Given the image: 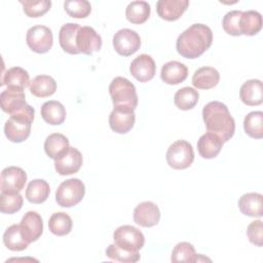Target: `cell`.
Listing matches in <instances>:
<instances>
[{"label":"cell","instance_id":"cell-19","mask_svg":"<svg viewBox=\"0 0 263 263\" xmlns=\"http://www.w3.org/2000/svg\"><path fill=\"white\" fill-rule=\"evenodd\" d=\"M239 98L241 102L248 106H258L263 102L262 82L259 79H251L246 81L239 89Z\"/></svg>","mask_w":263,"mask_h":263},{"label":"cell","instance_id":"cell-34","mask_svg":"<svg viewBox=\"0 0 263 263\" xmlns=\"http://www.w3.org/2000/svg\"><path fill=\"white\" fill-rule=\"evenodd\" d=\"M199 99L198 91L193 87H183L174 96L175 105L181 110H190L195 107Z\"/></svg>","mask_w":263,"mask_h":263},{"label":"cell","instance_id":"cell-11","mask_svg":"<svg viewBox=\"0 0 263 263\" xmlns=\"http://www.w3.org/2000/svg\"><path fill=\"white\" fill-rule=\"evenodd\" d=\"M27 182V174L18 166L5 167L1 173V192L20 193Z\"/></svg>","mask_w":263,"mask_h":263},{"label":"cell","instance_id":"cell-18","mask_svg":"<svg viewBox=\"0 0 263 263\" xmlns=\"http://www.w3.org/2000/svg\"><path fill=\"white\" fill-rule=\"evenodd\" d=\"M188 5V0H159L156 2V11L161 18L173 22L185 12Z\"/></svg>","mask_w":263,"mask_h":263},{"label":"cell","instance_id":"cell-6","mask_svg":"<svg viewBox=\"0 0 263 263\" xmlns=\"http://www.w3.org/2000/svg\"><path fill=\"white\" fill-rule=\"evenodd\" d=\"M165 157L171 167L175 170L187 168L194 160L192 145L185 140H178L168 147Z\"/></svg>","mask_w":263,"mask_h":263},{"label":"cell","instance_id":"cell-27","mask_svg":"<svg viewBox=\"0 0 263 263\" xmlns=\"http://www.w3.org/2000/svg\"><path fill=\"white\" fill-rule=\"evenodd\" d=\"M30 91L37 98H46L57 90L55 80L48 75H38L30 82Z\"/></svg>","mask_w":263,"mask_h":263},{"label":"cell","instance_id":"cell-12","mask_svg":"<svg viewBox=\"0 0 263 263\" xmlns=\"http://www.w3.org/2000/svg\"><path fill=\"white\" fill-rule=\"evenodd\" d=\"M130 74L140 82L151 80L156 72L154 60L146 53L140 54L134 59L129 67Z\"/></svg>","mask_w":263,"mask_h":263},{"label":"cell","instance_id":"cell-14","mask_svg":"<svg viewBox=\"0 0 263 263\" xmlns=\"http://www.w3.org/2000/svg\"><path fill=\"white\" fill-rule=\"evenodd\" d=\"M82 161L80 151L74 147H70L64 155L54 160V167L58 174L68 176L77 173L82 165Z\"/></svg>","mask_w":263,"mask_h":263},{"label":"cell","instance_id":"cell-15","mask_svg":"<svg viewBox=\"0 0 263 263\" xmlns=\"http://www.w3.org/2000/svg\"><path fill=\"white\" fill-rule=\"evenodd\" d=\"M160 220V211L152 201L139 203L134 210V221L142 227H152Z\"/></svg>","mask_w":263,"mask_h":263},{"label":"cell","instance_id":"cell-25","mask_svg":"<svg viewBox=\"0 0 263 263\" xmlns=\"http://www.w3.org/2000/svg\"><path fill=\"white\" fill-rule=\"evenodd\" d=\"M69 148L70 146L68 138L59 133H53L49 135L44 142L45 153L47 154V156L54 160L64 155Z\"/></svg>","mask_w":263,"mask_h":263},{"label":"cell","instance_id":"cell-8","mask_svg":"<svg viewBox=\"0 0 263 263\" xmlns=\"http://www.w3.org/2000/svg\"><path fill=\"white\" fill-rule=\"evenodd\" d=\"M26 41L33 51L37 53H45L52 46V32L46 26H33L27 32Z\"/></svg>","mask_w":263,"mask_h":263},{"label":"cell","instance_id":"cell-40","mask_svg":"<svg viewBox=\"0 0 263 263\" xmlns=\"http://www.w3.org/2000/svg\"><path fill=\"white\" fill-rule=\"evenodd\" d=\"M23 196L20 193H4L0 195V210L4 214H13L23 206Z\"/></svg>","mask_w":263,"mask_h":263},{"label":"cell","instance_id":"cell-20","mask_svg":"<svg viewBox=\"0 0 263 263\" xmlns=\"http://www.w3.org/2000/svg\"><path fill=\"white\" fill-rule=\"evenodd\" d=\"M188 76L187 67L180 62L171 61L165 63L160 72V77L163 82L175 85L183 82Z\"/></svg>","mask_w":263,"mask_h":263},{"label":"cell","instance_id":"cell-4","mask_svg":"<svg viewBox=\"0 0 263 263\" xmlns=\"http://www.w3.org/2000/svg\"><path fill=\"white\" fill-rule=\"evenodd\" d=\"M109 93L113 105L125 106L134 110L138 106V95L135 85L124 77H115L109 85Z\"/></svg>","mask_w":263,"mask_h":263},{"label":"cell","instance_id":"cell-29","mask_svg":"<svg viewBox=\"0 0 263 263\" xmlns=\"http://www.w3.org/2000/svg\"><path fill=\"white\" fill-rule=\"evenodd\" d=\"M50 192L49 185L42 179H35L31 181L26 189V198L32 203L44 202Z\"/></svg>","mask_w":263,"mask_h":263},{"label":"cell","instance_id":"cell-16","mask_svg":"<svg viewBox=\"0 0 263 263\" xmlns=\"http://www.w3.org/2000/svg\"><path fill=\"white\" fill-rule=\"evenodd\" d=\"M21 231L25 239L31 243L36 241L43 232V222L37 212H27L21 221Z\"/></svg>","mask_w":263,"mask_h":263},{"label":"cell","instance_id":"cell-28","mask_svg":"<svg viewBox=\"0 0 263 263\" xmlns=\"http://www.w3.org/2000/svg\"><path fill=\"white\" fill-rule=\"evenodd\" d=\"M29 73L21 67H12L8 69L2 77L1 85H7V87H18L25 89L30 85Z\"/></svg>","mask_w":263,"mask_h":263},{"label":"cell","instance_id":"cell-3","mask_svg":"<svg viewBox=\"0 0 263 263\" xmlns=\"http://www.w3.org/2000/svg\"><path fill=\"white\" fill-rule=\"evenodd\" d=\"M34 113V108L27 105L20 111L11 114L4 125L6 138L13 143H21L27 140L31 133Z\"/></svg>","mask_w":263,"mask_h":263},{"label":"cell","instance_id":"cell-1","mask_svg":"<svg viewBox=\"0 0 263 263\" xmlns=\"http://www.w3.org/2000/svg\"><path fill=\"white\" fill-rule=\"evenodd\" d=\"M213 41V32L203 24H193L178 37L177 51L186 59H196L210 48Z\"/></svg>","mask_w":263,"mask_h":263},{"label":"cell","instance_id":"cell-36","mask_svg":"<svg viewBox=\"0 0 263 263\" xmlns=\"http://www.w3.org/2000/svg\"><path fill=\"white\" fill-rule=\"evenodd\" d=\"M172 262H196L198 261V256L195 254L194 247L187 242L182 241L175 246L172 253Z\"/></svg>","mask_w":263,"mask_h":263},{"label":"cell","instance_id":"cell-7","mask_svg":"<svg viewBox=\"0 0 263 263\" xmlns=\"http://www.w3.org/2000/svg\"><path fill=\"white\" fill-rule=\"evenodd\" d=\"M113 239L114 243L119 248L134 252H139L145 243L143 233L138 228L130 225L118 227L113 233Z\"/></svg>","mask_w":263,"mask_h":263},{"label":"cell","instance_id":"cell-10","mask_svg":"<svg viewBox=\"0 0 263 263\" xmlns=\"http://www.w3.org/2000/svg\"><path fill=\"white\" fill-rule=\"evenodd\" d=\"M135 110L125 106H115L109 116L110 127L117 134L129 132L135 124Z\"/></svg>","mask_w":263,"mask_h":263},{"label":"cell","instance_id":"cell-30","mask_svg":"<svg viewBox=\"0 0 263 263\" xmlns=\"http://www.w3.org/2000/svg\"><path fill=\"white\" fill-rule=\"evenodd\" d=\"M151 8L146 1H133L125 9V16L128 22L136 25L145 23L150 16Z\"/></svg>","mask_w":263,"mask_h":263},{"label":"cell","instance_id":"cell-41","mask_svg":"<svg viewBox=\"0 0 263 263\" xmlns=\"http://www.w3.org/2000/svg\"><path fill=\"white\" fill-rule=\"evenodd\" d=\"M242 11L231 10L227 12L222 21L224 31L232 36H240V16Z\"/></svg>","mask_w":263,"mask_h":263},{"label":"cell","instance_id":"cell-32","mask_svg":"<svg viewBox=\"0 0 263 263\" xmlns=\"http://www.w3.org/2000/svg\"><path fill=\"white\" fill-rule=\"evenodd\" d=\"M3 242L10 251H23L29 246V242L22 234L21 226L17 224H13L5 230L3 234Z\"/></svg>","mask_w":263,"mask_h":263},{"label":"cell","instance_id":"cell-37","mask_svg":"<svg viewBox=\"0 0 263 263\" xmlns=\"http://www.w3.org/2000/svg\"><path fill=\"white\" fill-rule=\"evenodd\" d=\"M106 256L117 262H126L134 263L140 260L139 252L127 251L119 248L117 245L112 243L106 249Z\"/></svg>","mask_w":263,"mask_h":263},{"label":"cell","instance_id":"cell-21","mask_svg":"<svg viewBox=\"0 0 263 263\" xmlns=\"http://www.w3.org/2000/svg\"><path fill=\"white\" fill-rule=\"evenodd\" d=\"M80 28L78 24L74 23H67L62 26L59 33V42L64 51L70 54L80 53L76 44V37Z\"/></svg>","mask_w":263,"mask_h":263},{"label":"cell","instance_id":"cell-33","mask_svg":"<svg viewBox=\"0 0 263 263\" xmlns=\"http://www.w3.org/2000/svg\"><path fill=\"white\" fill-rule=\"evenodd\" d=\"M243 129L248 136L254 139L263 138V112L252 111L243 120Z\"/></svg>","mask_w":263,"mask_h":263},{"label":"cell","instance_id":"cell-39","mask_svg":"<svg viewBox=\"0 0 263 263\" xmlns=\"http://www.w3.org/2000/svg\"><path fill=\"white\" fill-rule=\"evenodd\" d=\"M20 3L24 7V12L30 17H39L45 14L51 6L49 0H20Z\"/></svg>","mask_w":263,"mask_h":263},{"label":"cell","instance_id":"cell-31","mask_svg":"<svg viewBox=\"0 0 263 263\" xmlns=\"http://www.w3.org/2000/svg\"><path fill=\"white\" fill-rule=\"evenodd\" d=\"M262 29V16L256 10L242 11L240 16V33L241 35L254 36Z\"/></svg>","mask_w":263,"mask_h":263},{"label":"cell","instance_id":"cell-26","mask_svg":"<svg viewBox=\"0 0 263 263\" xmlns=\"http://www.w3.org/2000/svg\"><path fill=\"white\" fill-rule=\"evenodd\" d=\"M66 115L65 107L58 101H47L41 107V116L48 124H62L66 119Z\"/></svg>","mask_w":263,"mask_h":263},{"label":"cell","instance_id":"cell-42","mask_svg":"<svg viewBox=\"0 0 263 263\" xmlns=\"http://www.w3.org/2000/svg\"><path fill=\"white\" fill-rule=\"evenodd\" d=\"M247 235L249 240L257 247L263 245V226L261 220L253 221L247 229Z\"/></svg>","mask_w":263,"mask_h":263},{"label":"cell","instance_id":"cell-5","mask_svg":"<svg viewBox=\"0 0 263 263\" xmlns=\"http://www.w3.org/2000/svg\"><path fill=\"white\" fill-rule=\"evenodd\" d=\"M85 194L83 182L77 178H71L58 187L55 191V200L63 208H71L79 203Z\"/></svg>","mask_w":263,"mask_h":263},{"label":"cell","instance_id":"cell-35","mask_svg":"<svg viewBox=\"0 0 263 263\" xmlns=\"http://www.w3.org/2000/svg\"><path fill=\"white\" fill-rule=\"evenodd\" d=\"M72 225L73 222L71 217L64 212H57L52 214L48 221L49 230L58 236H63L70 233Z\"/></svg>","mask_w":263,"mask_h":263},{"label":"cell","instance_id":"cell-23","mask_svg":"<svg viewBox=\"0 0 263 263\" xmlns=\"http://www.w3.org/2000/svg\"><path fill=\"white\" fill-rule=\"evenodd\" d=\"M239 211L249 217H262L263 204L262 194L256 192L246 193L238 199Z\"/></svg>","mask_w":263,"mask_h":263},{"label":"cell","instance_id":"cell-17","mask_svg":"<svg viewBox=\"0 0 263 263\" xmlns=\"http://www.w3.org/2000/svg\"><path fill=\"white\" fill-rule=\"evenodd\" d=\"M0 103L2 110L8 113L9 115L20 111L28 105L26 103L24 89L11 86L7 87L5 90L1 92Z\"/></svg>","mask_w":263,"mask_h":263},{"label":"cell","instance_id":"cell-9","mask_svg":"<svg viewBox=\"0 0 263 263\" xmlns=\"http://www.w3.org/2000/svg\"><path fill=\"white\" fill-rule=\"evenodd\" d=\"M113 46L120 55L128 57L140 48L141 38L134 30L121 29L113 37Z\"/></svg>","mask_w":263,"mask_h":263},{"label":"cell","instance_id":"cell-38","mask_svg":"<svg viewBox=\"0 0 263 263\" xmlns=\"http://www.w3.org/2000/svg\"><path fill=\"white\" fill-rule=\"evenodd\" d=\"M66 12L75 18H84L91 11V5L87 0H67L64 2Z\"/></svg>","mask_w":263,"mask_h":263},{"label":"cell","instance_id":"cell-13","mask_svg":"<svg viewBox=\"0 0 263 263\" xmlns=\"http://www.w3.org/2000/svg\"><path fill=\"white\" fill-rule=\"evenodd\" d=\"M77 48L84 54H91L95 51H99L102 47V38L91 27L84 26L78 31L76 37Z\"/></svg>","mask_w":263,"mask_h":263},{"label":"cell","instance_id":"cell-24","mask_svg":"<svg viewBox=\"0 0 263 263\" xmlns=\"http://www.w3.org/2000/svg\"><path fill=\"white\" fill-rule=\"evenodd\" d=\"M220 80L219 72L213 67H201L192 76V84L199 89H210L218 84Z\"/></svg>","mask_w":263,"mask_h":263},{"label":"cell","instance_id":"cell-22","mask_svg":"<svg viewBox=\"0 0 263 263\" xmlns=\"http://www.w3.org/2000/svg\"><path fill=\"white\" fill-rule=\"evenodd\" d=\"M223 142L213 133L203 134L197 142V150L201 157L205 159L215 158L221 151Z\"/></svg>","mask_w":263,"mask_h":263},{"label":"cell","instance_id":"cell-2","mask_svg":"<svg viewBox=\"0 0 263 263\" xmlns=\"http://www.w3.org/2000/svg\"><path fill=\"white\" fill-rule=\"evenodd\" d=\"M202 118L208 132L218 136L223 143L234 135L235 122L224 103L218 101L208 103L202 109Z\"/></svg>","mask_w":263,"mask_h":263}]
</instances>
